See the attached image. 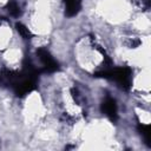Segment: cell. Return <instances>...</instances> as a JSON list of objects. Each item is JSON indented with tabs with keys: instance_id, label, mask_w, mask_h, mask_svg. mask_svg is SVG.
I'll use <instances>...</instances> for the list:
<instances>
[{
	"instance_id": "8",
	"label": "cell",
	"mask_w": 151,
	"mask_h": 151,
	"mask_svg": "<svg viewBox=\"0 0 151 151\" xmlns=\"http://www.w3.org/2000/svg\"><path fill=\"white\" fill-rule=\"evenodd\" d=\"M138 131L142 134V137L144 138L145 143L147 145H150V134H151L150 125L149 124H138Z\"/></svg>"
},
{
	"instance_id": "1",
	"label": "cell",
	"mask_w": 151,
	"mask_h": 151,
	"mask_svg": "<svg viewBox=\"0 0 151 151\" xmlns=\"http://www.w3.org/2000/svg\"><path fill=\"white\" fill-rule=\"evenodd\" d=\"M40 70H38L32 60L26 57L22 60L21 71H12L7 68L0 70V86H8L17 97H25L35 90Z\"/></svg>"
},
{
	"instance_id": "4",
	"label": "cell",
	"mask_w": 151,
	"mask_h": 151,
	"mask_svg": "<svg viewBox=\"0 0 151 151\" xmlns=\"http://www.w3.org/2000/svg\"><path fill=\"white\" fill-rule=\"evenodd\" d=\"M100 110L110 120L116 122L118 119V106H117V103H116V100L113 98L107 96L101 101Z\"/></svg>"
},
{
	"instance_id": "6",
	"label": "cell",
	"mask_w": 151,
	"mask_h": 151,
	"mask_svg": "<svg viewBox=\"0 0 151 151\" xmlns=\"http://www.w3.org/2000/svg\"><path fill=\"white\" fill-rule=\"evenodd\" d=\"M6 9L14 18H18L21 14V8L18 4V0H8V2L6 5Z\"/></svg>"
},
{
	"instance_id": "7",
	"label": "cell",
	"mask_w": 151,
	"mask_h": 151,
	"mask_svg": "<svg viewBox=\"0 0 151 151\" xmlns=\"http://www.w3.org/2000/svg\"><path fill=\"white\" fill-rule=\"evenodd\" d=\"M15 28H17L18 33L21 35V38L25 39V40H29V39L33 37L32 32H31L24 24H21V22H17V24H15Z\"/></svg>"
},
{
	"instance_id": "2",
	"label": "cell",
	"mask_w": 151,
	"mask_h": 151,
	"mask_svg": "<svg viewBox=\"0 0 151 151\" xmlns=\"http://www.w3.org/2000/svg\"><path fill=\"white\" fill-rule=\"evenodd\" d=\"M94 77H100L105 79H110L116 81L120 88L124 91H129L132 85V70L129 66H120V67H105L94 73Z\"/></svg>"
},
{
	"instance_id": "5",
	"label": "cell",
	"mask_w": 151,
	"mask_h": 151,
	"mask_svg": "<svg viewBox=\"0 0 151 151\" xmlns=\"http://www.w3.org/2000/svg\"><path fill=\"white\" fill-rule=\"evenodd\" d=\"M66 17H74L81 9V0H64Z\"/></svg>"
},
{
	"instance_id": "3",
	"label": "cell",
	"mask_w": 151,
	"mask_h": 151,
	"mask_svg": "<svg viewBox=\"0 0 151 151\" xmlns=\"http://www.w3.org/2000/svg\"><path fill=\"white\" fill-rule=\"evenodd\" d=\"M37 57L41 61L42 67L40 68V72H46V73H52L59 70V64L58 61L52 57V54L46 50V48H38L37 50Z\"/></svg>"
}]
</instances>
